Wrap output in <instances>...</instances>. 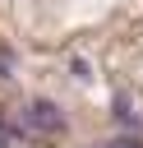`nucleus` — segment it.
Returning a JSON list of instances; mask_svg holds the SVG:
<instances>
[{"label":"nucleus","mask_w":143,"mask_h":148,"mask_svg":"<svg viewBox=\"0 0 143 148\" xmlns=\"http://www.w3.org/2000/svg\"><path fill=\"white\" fill-rule=\"evenodd\" d=\"M23 125H28V130H37V134H65V130H69V120L60 116V106H55V102H46V97H32V102H28Z\"/></svg>","instance_id":"obj_1"},{"label":"nucleus","mask_w":143,"mask_h":148,"mask_svg":"<svg viewBox=\"0 0 143 148\" xmlns=\"http://www.w3.org/2000/svg\"><path fill=\"white\" fill-rule=\"evenodd\" d=\"M111 116H115L120 125L138 130V116H134V102H129V92H125V88H115V92H111Z\"/></svg>","instance_id":"obj_2"},{"label":"nucleus","mask_w":143,"mask_h":148,"mask_svg":"<svg viewBox=\"0 0 143 148\" xmlns=\"http://www.w3.org/2000/svg\"><path fill=\"white\" fill-rule=\"evenodd\" d=\"M69 79H74V83H92V65H88L83 56H74V60H69Z\"/></svg>","instance_id":"obj_3"},{"label":"nucleus","mask_w":143,"mask_h":148,"mask_svg":"<svg viewBox=\"0 0 143 148\" xmlns=\"http://www.w3.org/2000/svg\"><path fill=\"white\" fill-rule=\"evenodd\" d=\"M9 69H14V56H9V51H0V79H9Z\"/></svg>","instance_id":"obj_6"},{"label":"nucleus","mask_w":143,"mask_h":148,"mask_svg":"<svg viewBox=\"0 0 143 148\" xmlns=\"http://www.w3.org/2000/svg\"><path fill=\"white\" fill-rule=\"evenodd\" d=\"M14 139H18V130H14V125H5V120H0V148H14Z\"/></svg>","instance_id":"obj_4"},{"label":"nucleus","mask_w":143,"mask_h":148,"mask_svg":"<svg viewBox=\"0 0 143 148\" xmlns=\"http://www.w3.org/2000/svg\"><path fill=\"white\" fill-rule=\"evenodd\" d=\"M92 148H143V139H111V143H92Z\"/></svg>","instance_id":"obj_5"}]
</instances>
